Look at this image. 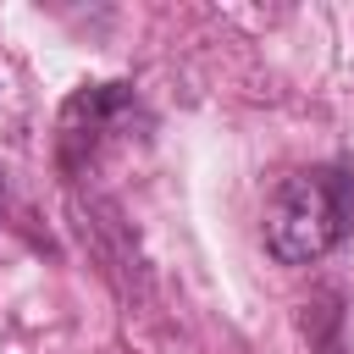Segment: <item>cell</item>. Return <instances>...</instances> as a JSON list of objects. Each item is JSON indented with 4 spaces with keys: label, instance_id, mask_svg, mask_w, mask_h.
Returning <instances> with one entry per match:
<instances>
[{
    "label": "cell",
    "instance_id": "1",
    "mask_svg": "<svg viewBox=\"0 0 354 354\" xmlns=\"http://www.w3.org/2000/svg\"><path fill=\"white\" fill-rule=\"evenodd\" d=\"M354 227V177L348 166H304L282 177L266 199V254L277 266L326 260Z\"/></svg>",
    "mask_w": 354,
    "mask_h": 354
},
{
    "label": "cell",
    "instance_id": "2",
    "mask_svg": "<svg viewBox=\"0 0 354 354\" xmlns=\"http://www.w3.org/2000/svg\"><path fill=\"white\" fill-rule=\"evenodd\" d=\"M138 116V94L133 83H88L61 105L55 122V155L66 171H88V160L105 149V138L116 127H127Z\"/></svg>",
    "mask_w": 354,
    "mask_h": 354
},
{
    "label": "cell",
    "instance_id": "3",
    "mask_svg": "<svg viewBox=\"0 0 354 354\" xmlns=\"http://www.w3.org/2000/svg\"><path fill=\"white\" fill-rule=\"evenodd\" d=\"M0 194H6V183H0Z\"/></svg>",
    "mask_w": 354,
    "mask_h": 354
}]
</instances>
